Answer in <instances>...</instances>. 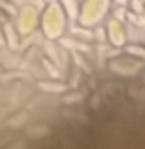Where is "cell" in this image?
I'll list each match as a JSON object with an SVG mask.
<instances>
[{"label": "cell", "instance_id": "15", "mask_svg": "<svg viewBox=\"0 0 145 149\" xmlns=\"http://www.w3.org/2000/svg\"><path fill=\"white\" fill-rule=\"evenodd\" d=\"M142 2H145V0H142Z\"/></svg>", "mask_w": 145, "mask_h": 149}, {"label": "cell", "instance_id": "5", "mask_svg": "<svg viewBox=\"0 0 145 149\" xmlns=\"http://www.w3.org/2000/svg\"><path fill=\"white\" fill-rule=\"evenodd\" d=\"M72 58H74V62H76V66H77V68H81L83 72L91 74V66L87 64V61H85V57H83V55H79L77 51H74V53H72Z\"/></svg>", "mask_w": 145, "mask_h": 149}, {"label": "cell", "instance_id": "4", "mask_svg": "<svg viewBox=\"0 0 145 149\" xmlns=\"http://www.w3.org/2000/svg\"><path fill=\"white\" fill-rule=\"evenodd\" d=\"M60 6L62 10L66 11V15H68L72 21H76L77 15H79V8H77V0H60Z\"/></svg>", "mask_w": 145, "mask_h": 149}, {"label": "cell", "instance_id": "12", "mask_svg": "<svg viewBox=\"0 0 145 149\" xmlns=\"http://www.w3.org/2000/svg\"><path fill=\"white\" fill-rule=\"evenodd\" d=\"M115 2H117V6H126L128 0H115Z\"/></svg>", "mask_w": 145, "mask_h": 149}, {"label": "cell", "instance_id": "3", "mask_svg": "<svg viewBox=\"0 0 145 149\" xmlns=\"http://www.w3.org/2000/svg\"><path fill=\"white\" fill-rule=\"evenodd\" d=\"M70 32H72L74 36L81 38L83 42H91L92 38H94V32H92L89 26H76V25H72L70 26Z\"/></svg>", "mask_w": 145, "mask_h": 149}, {"label": "cell", "instance_id": "1", "mask_svg": "<svg viewBox=\"0 0 145 149\" xmlns=\"http://www.w3.org/2000/svg\"><path fill=\"white\" fill-rule=\"evenodd\" d=\"M109 30V40H111L113 45H123L126 42V29H124V23L117 21V19H111L108 25Z\"/></svg>", "mask_w": 145, "mask_h": 149}, {"label": "cell", "instance_id": "10", "mask_svg": "<svg viewBox=\"0 0 145 149\" xmlns=\"http://www.w3.org/2000/svg\"><path fill=\"white\" fill-rule=\"evenodd\" d=\"M128 4H130V11H134V13H143V2L142 0H128Z\"/></svg>", "mask_w": 145, "mask_h": 149}, {"label": "cell", "instance_id": "13", "mask_svg": "<svg viewBox=\"0 0 145 149\" xmlns=\"http://www.w3.org/2000/svg\"><path fill=\"white\" fill-rule=\"evenodd\" d=\"M0 23H8V21H6V17H4L2 13H0Z\"/></svg>", "mask_w": 145, "mask_h": 149}, {"label": "cell", "instance_id": "16", "mask_svg": "<svg viewBox=\"0 0 145 149\" xmlns=\"http://www.w3.org/2000/svg\"><path fill=\"white\" fill-rule=\"evenodd\" d=\"M143 44H145V40H143Z\"/></svg>", "mask_w": 145, "mask_h": 149}, {"label": "cell", "instance_id": "11", "mask_svg": "<svg viewBox=\"0 0 145 149\" xmlns=\"http://www.w3.org/2000/svg\"><path fill=\"white\" fill-rule=\"evenodd\" d=\"M0 47H6V36H4V30H0Z\"/></svg>", "mask_w": 145, "mask_h": 149}, {"label": "cell", "instance_id": "14", "mask_svg": "<svg viewBox=\"0 0 145 149\" xmlns=\"http://www.w3.org/2000/svg\"><path fill=\"white\" fill-rule=\"evenodd\" d=\"M143 13H145V2H143Z\"/></svg>", "mask_w": 145, "mask_h": 149}, {"label": "cell", "instance_id": "6", "mask_svg": "<svg viewBox=\"0 0 145 149\" xmlns=\"http://www.w3.org/2000/svg\"><path fill=\"white\" fill-rule=\"evenodd\" d=\"M44 91H49V93H66L68 91V85H58V83H38Z\"/></svg>", "mask_w": 145, "mask_h": 149}, {"label": "cell", "instance_id": "8", "mask_svg": "<svg viewBox=\"0 0 145 149\" xmlns=\"http://www.w3.org/2000/svg\"><path fill=\"white\" fill-rule=\"evenodd\" d=\"M126 53L128 55H136V57H139V58L145 61V45H143V47H142V45H128Z\"/></svg>", "mask_w": 145, "mask_h": 149}, {"label": "cell", "instance_id": "7", "mask_svg": "<svg viewBox=\"0 0 145 149\" xmlns=\"http://www.w3.org/2000/svg\"><path fill=\"white\" fill-rule=\"evenodd\" d=\"M42 64H44V68L47 70V74H49L51 77H53V79H58V77H60L58 70L53 66V62H51V61H47V58H44V61H42Z\"/></svg>", "mask_w": 145, "mask_h": 149}, {"label": "cell", "instance_id": "2", "mask_svg": "<svg viewBox=\"0 0 145 149\" xmlns=\"http://www.w3.org/2000/svg\"><path fill=\"white\" fill-rule=\"evenodd\" d=\"M4 36H6V47L8 49H10V51L19 49L21 40H19V34L15 32V29H13L11 23H4Z\"/></svg>", "mask_w": 145, "mask_h": 149}, {"label": "cell", "instance_id": "9", "mask_svg": "<svg viewBox=\"0 0 145 149\" xmlns=\"http://www.w3.org/2000/svg\"><path fill=\"white\" fill-rule=\"evenodd\" d=\"M126 6H117L115 8V11H113V15H115V19L117 21H121V23H124L126 21Z\"/></svg>", "mask_w": 145, "mask_h": 149}]
</instances>
